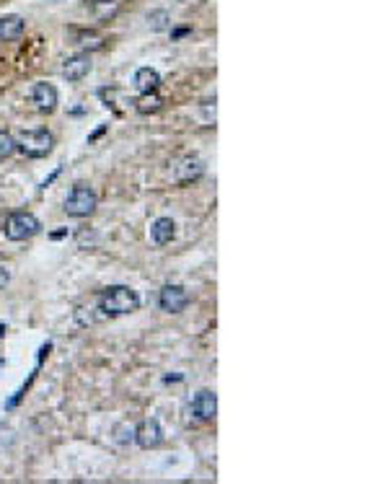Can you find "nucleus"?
I'll return each instance as SVG.
<instances>
[{"label": "nucleus", "instance_id": "nucleus-1", "mask_svg": "<svg viewBox=\"0 0 388 484\" xmlns=\"http://www.w3.org/2000/svg\"><path fill=\"white\" fill-rule=\"evenodd\" d=\"M96 308L101 316H124L140 308V295L130 285H112L96 295Z\"/></svg>", "mask_w": 388, "mask_h": 484}, {"label": "nucleus", "instance_id": "nucleus-2", "mask_svg": "<svg viewBox=\"0 0 388 484\" xmlns=\"http://www.w3.org/2000/svg\"><path fill=\"white\" fill-rule=\"evenodd\" d=\"M96 208H99V194L88 184H76L67 192L65 205H62V210L70 218H88L96 212Z\"/></svg>", "mask_w": 388, "mask_h": 484}, {"label": "nucleus", "instance_id": "nucleus-3", "mask_svg": "<svg viewBox=\"0 0 388 484\" xmlns=\"http://www.w3.org/2000/svg\"><path fill=\"white\" fill-rule=\"evenodd\" d=\"M16 151L28 158H44L55 151V135L47 130H26L16 137Z\"/></svg>", "mask_w": 388, "mask_h": 484}, {"label": "nucleus", "instance_id": "nucleus-4", "mask_svg": "<svg viewBox=\"0 0 388 484\" xmlns=\"http://www.w3.org/2000/svg\"><path fill=\"white\" fill-rule=\"evenodd\" d=\"M42 231V223H39L37 215H31V212H10L6 223H3V233L8 241H26V238H34Z\"/></svg>", "mask_w": 388, "mask_h": 484}, {"label": "nucleus", "instance_id": "nucleus-5", "mask_svg": "<svg viewBox=\"0 0 388 484\" xmlns=\"http://www.w3.org/2000/svg\"><path fill=\"white\" fill-rule=\"evenodd\" d=\"M135 443L142 448V451H153V448H158L163 443V430H161V422L158 419H142L140 425L135 427Z\"/></svg>", "mask_w": 388, "mask_h": 484}, {"label": "nucleus", "instance_id": "nucleus-6", "mask_svg": "<svg viewBox=\"0 0 388 484\" xmlns=\"http://www.w3.org/2000/svg\"><path fill=\"white\" fill-rule=\"evenodd\" d=\"M174 181L176 184H192L205 174V161L197 156H181L179 161L174 163Z\"/></svg>", "mask_w": 388, "mask_h": 484}, {"label": "nucleus", "instance_id": "nucleus-7", "mask_svg": "<svg viewBox=\"0 0 388 484\" xmlns=\"http://www.w3.org/2000/svg\"><path fill=\"white\" fill-rule=\"evenodd\" d=\"M189 303V293H187V287H181V285H163L161 287V295H158V306H161V311L166 313H181Z\"/></svg>", "mask_w": 388, "mask_h": 484}, {"label": "nucleus", "instance_id": "nucleus-8", "mask_svg": "<svg viewBox=\"0 0 388 484\" xmlns=\"http://www.w3.org/2000/svg\"><path fill=\"white\" fill-rule=\"evenodd\" d=\"M192 412H194V417H197L199 422L215 419V415H218V394L212 389L197 391L194 399H192Z\"/></svg>", "mask_w": 388, "mask_h": 484}, {"label": "nucleus", "instance_id": "nucleus-9", "mask_svg": "<svg viewBox=\"0 0 388 484\" xmlns=\"http://www.w3.org/2000/svg\"><path fill=\"white\" fill-rule=\"evenodd\" d=\"M91 55L88 52H78V55L73 57H67L65 62H62V76L67 78V81H83L88 73H91Z\"/></svg>", "mask_w": 388, "mask_h": 484}, {"label": "nucleus", "instance_id": "nucleus-10", "mask_svg": "<svg viewBox=\"0 0 388 484\" xmlns=\"http://www.w3.org/2000/svg\"><path fill=\"white\" fill-rule=\"evenodd\" d=\"M31 101L42 114H52L57 109V88L52 83H34Z\"/></svg>", "mask_w": 388, "mask_h": 484}, {"label": "nucleus", "instance_id": "nucleus-11", "mask_svg": "<svg viewBox=\"0 0 388 484\" xmlns=\"http://www.w3.org/2000/svg\"><path fill=\"white\" fill-rule=\"evenodd\" d=\"M24 28H26V24L16 13L0 16V42H16L24 37Z\"/></svg>", "mask_w": 388, "mask_h": 484}, {"label": "nucleus", "instance_id": "nucleus-12", "mask_svg": "<svg viewBox=\"0 0 388 484\" xmlns=\"http://www.w3.org/2000/svg\"><path fill=\"white\" fill-rule=\"evenodd\" d=\"M174 236H176V223H174L171 218H158L151 226V238H153L155 247H166V244H171Z\"/></svg>", "mask_w": 388, "mask_h": 484}, {"label": "nucleus", "instance_id": "nucleus-13", "mask_svg": "<svg viewBox=\"0 0 388 484\" xmlns=\"http://www.w3.org/2000/svg\"><path fill=\"white\" fill-rule=\"evenodd\" d=\"M135 88L140 91V94H151V91H158V85H161V76H158V70H153V67H140L137 73H135Z\"/></svg>", "mask_w": 388, "mask_h": 484}, {"label": "nucleus", "instance_id": "nucleus-14", "mask_svg": "<svg viewBox=\"0 0 388 484\" xmlns=\"http://www.w3.org/2000/svg\"><path fill=\"white\" fill-rule=\"evenodd\" d=\"M133 104L140 114H155V112H161V109H163V99H161V94H158V91H151V94H140Z\"/></svg>", "mask_w": 388, "mask_h": 484}, {"label": "nucleus", "instance_id": "nucleus-15", "mask_svg": "<svg viewBox=\"0 0 388 484\" xmlns=\"http://www.w3.org/2000/svg\"><path fill=\"white\" fill-rule=\"evenodd\" d=\"M73 37H76L78 47H83L88 55H91V52H96V49H104V44H106L104 37H99L96 31H76Z\"/></svg>", "mask_w": 388, "mask_h": 484}, {"label": "nucleus", "instance_id": "nucleus-16", "mask_svg": "<svg viewBox=\"0 0 388 484\" xmlns=\"http://www.w3.org/2000/svg\"><path fill=\"white\" fill-rule=\"evenodd\" d=\"M91 8H94L96 19L99 21H109L117 16V10H119V0H96V3H91Z\"/></svg>", "mask_w": 388, "mask_h": 484}, {"label": "nucleus", "instance_id": "nucleus-17", "mask_svg": "<svg viewBox=\"0 0 388 484\" xmlns=\"http://www.w3.org/2000/svg\"><path fill=\"white\" fill-rule=\"evenodd\" d=\"M148 26L153 28V31H166V28H171V13L169 10H151L148 13Z\"/></svg>", "mask_w": 388, "mask_h": 484}, {"label": "nucleus", "instance_id": "nucleus-18", "mask_svg": "<svg viewBox=\"0 0 388 484\" xmlns=\"http://www.w3.org/2000/svg\"><path fill=\"white\" fill-rule=\"evenodd\" d=\"M76 241L81 249H96L101 238H99V233H96L94 228H81V231L76 233Z\"/></svg>", "mask_w": 388, "mask_h": 484}, {"label": "nucleus", "instance_id": "nucleus-19", "mask_svg": "<svg viewBox=\"0 0 388 484\" xmlns=\"http://www.w3.org/2000/svg\"><path fill=\"white\" fill-rule=\"evenodd\" d=\"M16 153V137L6 130H0V158H10Z\"/></svg>", "mask_w": 388, "mask_h": 484}, {"label": "nucleus", "instance_id": "nucleus-20", "mask_svg": "<svg viewBox=\"0 0 388 484\" xmlns=\"http://www.w3.org/2000/svg\"><path fill=\"white\" fill-rule=\"evenodd\" d=\"M114 433H117V435H114V443H117V446H127V443H133L135 440V427H130V425H119Z\"/></svg>", "mask_w": 388, "mask_h": 484}, {"label": "nucleus", "instance_id": "nucleus-21", "mask_svg": "<svg viewBox=\"0 0 388 484\" xmlns=\"http://www.w3.org/2000/svg\"><path fill=\"white\" fill-rule=\"evenodd\" d=\"M10 283V269L8 267H0V287H6Z\"/></svg>", "mask_w": 388, "mask_h": 484}, {"label": "nucleus", "instance_id": "nucleus-22", "mask_svg": "<svg viewBox=\"0 0 388 484\" xmlns=\"http://www.w3.org/2000/svg\"><path fill=\"white\" fill-rule=\"evenodd\" d=\"M104 133H106V124H101V127H99V130H96V133L91 135V137H88V142H94L96 137H101V135H104Z\"/></svg>", "mask_w": 388, "mask_h": 484}, {"label": "nucleus", "instance_id": "nucleus-23", "mask_svg": "<svg viewBox=\"0 0 388 484\" xmlns=\"http://www.w3.org/2000/svg\"><path fill=\"white\" fill-rule=\"evenodd\" d=\"M60 171H62V169H55V174H52V176H49V179H47V181H44V184H42V190H47L49 184H52V181H55V179H57V176H60Z\"/></svg>", "mask_w": 388, "mask_h": 484}, {"label": "nucleus", "instance_id": "nucleus-24", "mask_svg": "<svg viewBox=\"0 0 388 484\" xmlns=\"http://www.w3.org/2000/svg\"><path fill=\"white\" fill-rule=\"evenodd\" d=\"M67 236V228H62V231H57V233H52V238L55 241H60V238H65Z\"/></svg>", "mask_w": 388, "mask_h": 484}, {"label": "nucleus", "instance_id": "nucleus-25", "mask_svg": "<svg viewBox=\"0 0 388 484\" xmlns=\"http://www.w3.org/2000/svg\"><path fill=\"white\" fill-rule=\"evenodd\" d=\"M184 34H189V28H176V31H174V39L184 37Z\"/></svg>", "mask_w": 388, "mask_h": 484}, {"label": "nucleus", "instance_id": "nucleus-26", "mask_svg": "<svg viewBox=\"0 0 388 484\" xmlns=\"http://www.w3.org/2000/svg\"><path fill=\"white\" fill-rule=\"evenodd\" d=\"M3 334H6V324H0V337H3Z\"/></svg>", "mask_w": 388, "mask_h": 484}, {"label": "nucleus", "instance_id": "nucleus-27", "mask_svg": "<svg viewBox=\"0 0 388 484\" xmlns=\"http://www.w3.org/2000/svg\"><path fill=\"white\" fill-rule=\"evenodd\" d=\"M85 3H96V0H85Z\"/></svg>", "mask_w": 388, "mask_h": 484}, {"label": "nucleus", "instance_id": "nucleus-28", "mask_svg": "<svg viewBox=\"0 0 388 484\" xmlns=\"http://www.w3.org/2000/svg\"><path fill=\"white\" fill-rule=\"evenodd\" d=\"M0 362H3V358H0Z\"/></svg>", "mask_w": 388, "mask_h": 484}]
</instances>
